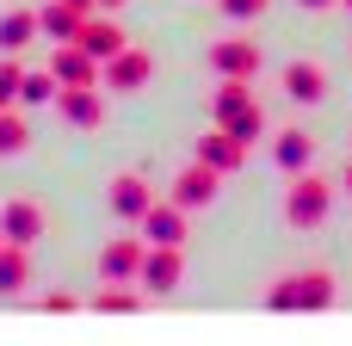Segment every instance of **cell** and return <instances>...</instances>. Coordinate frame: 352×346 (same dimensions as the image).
I'll return each instance as SVG.
<instances>
[{
	"mask_svg": "<svg viewBox=\"0 0 352 346\" xmlns=\"http://www.w3.org/2000/svg\"><path fill=\"white\" fill-rule=\"evenodd\" d=\"M334 303V279L328 272H291L272 285V310H322Z\"/></svg>",
	"mask_w": 352,
	"mask_h": 346,
	"instance_id": "cell-1",
	"label": "cell"
},
{
	"mask_svg": "<svg viewBox=\"0 0 352 346\" xmlns=\"http://www.w3.org/2000/svg\"><path fill=\"white\" fill-rule=\"evenodd\" d=\"M37 235H43V210L37 204H6L0 210V241L6 248H31Z\"/></svg>",
	"mask_w": 352,
	"mask_h": 346,
	"instance_id": "cell-2",
	"label": "cell"
},
{
	"mask_svg": "<svg viewBox=\"0 0 352 346\" xmlns=\"http://www.w3.org/2000/svg\"><path fill=\"white\" fill-rule=\"evenodd\" d=\"M328 210V186L322 180H297L291 186V223H322Z\"/></svg>",
	"mask_w": 352,
	"mask_h": 346,
	"instance_id": "cell-3",
	"label": "cell"
},
{
	"mask_svg": "<svg viewBox=\"0 0 352 346\" xmlns=\"http://www.w3.org/2000/svg\"><path fill=\"white\" fill-rule=\"evenodd\" d=\"M217 68L241 80V74H254V68H260V50H254V43H241V37H229V43H217Z\"/></svg>",
	"mask_w": 352,
	"mask_h": 346,
	"instance_id": "cell-4",
	"label": "cell"
},
{
	"mask_svg": "<svg viewBox=\"0 0 352 346\" xmlns=\"http://www.w3.org/2000/svg\"><path fill=\"white\" fill-rule=\"evenodd\" d=\"M179 204L186 210H198V204H210V192H217V167H192V173H179Z\"/></svg>",
	"mask_w": 352,
	"mask_h": 346,
	"instance_id": "cell-5",
	"label": "cell"
},
{
	"mask_svg": "<svg viewBox=\"0 0 352 346\" xmlns=\"http://www.w3.org/2000/svg\"><path fill=\"white\" fill-rule=\"evenodd\" d=\"M142 285H148V291H173V285H179V254H173V248L148 254V260H142Z\"/></svg>",
	"mask_w": 352,
	"mask_h": 346,
	"instance_id": "cell-6",
	"label": "cell"
},
{
	"mask_svg": "<svg viewBox=\"0 0 352 346\" xmlns=\"http://www.w3.org/2000/svg\"><path fill=\"white\" fill-rule=\"evenodd\" d=\"M62 99V118L68 124H99V93L93 87H68V93H56Z\"/></svg>",
	"mask_w": 352,
	"mask_h": 346,
	"instance_id": "cell-7",
	"label": "cell"
},
{
	"mask_svg": "<svg viewBox=\"0 0 352 346\" xmlns=\"http://www.w3.org/2000/svg\"><path fill=\"white\" fill-rule=\"evenodd\" d=\"M111 210H118V217H148V192H142L136 173H124V180L111 186Z\"/></svg>",
	"mask_w": 352,
	"mask_h": 346,
	"instance_id": "cell-8",
	"label": "cell"
},
{
	"mask_svg": "<svg viewBox=\"0 0 352 346\" xmlns=\"http://www.w3.org/2000/svg\"><path fill=\"white\" fill-rule=\"evenodd\" d=\"M142 229L155 235V248H179V235H186V223H179V210H161V204H148V217H142Z\"/></svg>",
	"mask_w": 352,
	"mask_h": 346,
	"instance_id": "cell-9",
	"label": "cell"
},
{
	"mask_svg": "<svg viewBox=\"0 0 352 346\" xmlns=\"http://www.w3.org/2000/svg\"><path fill=\"white\" fill-rule=\"evenodd\" d=\"M285 87H291V99H322V93H328V74H322L316 62H297V68L285 74Z\"/></svg>",
	"mask_w": 352,
	"mask_h": 346,
	"instance_id": "cell-10",
	"label": "cell"
},
{
	"mask_svg": "<svg viewBox=\"0 0 352 346\" xmlns=\"http://www.w3.org/2000/svg\"><path fill=\"white\" fill-rule=\"evenodd\" d=\"M25 279H31V266H25V248H6V241H0V297L25 291Z\"/></svg>",
	"mask_w": 352,
	"mask_h": 346,
	"instance_id": "cell-11",
	"label": "cell"
},
{
	"mask_svg": "<svg viewBox=\"0 0 352 346\" xmlns=\"http://www.w3.org/2000/svg\"><path fill=\"white\" fill-rule=\"evenodd\" d=\"M80 50L87 56H118L124 50V31L118 25H80Z\"/></svg>",
	"mask_w": 352,
	"mask_h": 346,
	"instance_id": "cell-12",
	"label": "cell"
},
{
	"mask_svg": "<svg viewBox=\"0 0 352 346\" xmlns=\"http://www.w3.org/2000/svg\"><path fill=\"white\" fill-rule=\"evenodd\" d=\"M142 80H148V56L118 50V62H111V87H142Z\"/></svg>",
	"mask_w": 352,
	"mask_h": 346,
	"instance_id": "cell-13",
	"label": "cell"
},
{
	"mask_svg": "<svg viewBox=\"0 0 352 346\" xmlns=\"http://www.w3.org/2000/svg\"><path fill=\"white\" fill-rule=\"evenodd\" d=\"M56 80H68V87H93L87 50H62V56H56Z\"/></svg>",
	"mask_w": 352,
	"mask_h": 346,
	"instance_id": "cell-14",
	"label": "cell"
},
{
	"mask_svg": "<svg viewBox=\"0 0 352 346\" xmlns=\"http://www.w3.org/2000/svg\"><path fill=\"white\" fill-rule=\"evenodd\" d=\"M37 25H43L50 37H80V19H74V6H43V12H37Z\"/></svg>",
	"mask_w": 352,
	"mask_h": 346,
	"instance_id": "cell-15",
	"label": "cell"
},
{
	"mask_svg": "<svg viewBox=\"0 0 352 346\" xmlns=\"http://www.w3.org/2000/svg\"><path fill=\"white\" fill-rule=\"evenodd\" d=\"M235 161H241V142H235V136H210V142H204V167L229 173Z\"/></svg>",
	"mask_w": 352,
	"mask_h": 346,
	"instance_id": "cell-16",
	"label": "cell"
},
{
	"mask_svg": "<svg viewBox=\"0 0 352 346\" xmlns=\"http://www.w3.org/2000/svg\"><path fill=\"white\" fill-rule=\"evenodd\" d=\"M31 31H37V12H12V19H0V50H19Z\"/></svg>",
	"mask_w": 352,
	"mask_h": 346,
	"instance_id": "cell-17",
	"label": "cell"
},
{
	"mask_svg": "<svg viewBox=\"0 0 352 346\" xmlns=\"http://www.w3.org/2000/svg\"><path fill=\"white\" fill-rule=\"evenodd\" d=\"M31 142V130H25V118H12L6 105H0V155H19Z\"/></svg>",
	"mask_w": 352,
	"mask_h": 346,
	"instance_id": "cell-18",
	"label": "cell"
},
{
	"mask_svg": "<svg viewBox=\"0 0 352 346\" xmlns=\"http://www.w3.org/2000/svg\"><path fill=\"white\" fill-rule=\"evenodd\" d=\"M19 99H25V105H43V99H56V74H25Z\"/></svg>",
	"mask_w": 352,
	"mask_h": 346,
	"instance_id": "cell-19",
	"label": "cell"
},
{
	"mask_svg": "<svg viewBox=\"0 0 352 346\" xmlns=\"http://www.w3.org/2000/svg\"><path fill=\"white\" fill-rule=\"evenodd\" d=\"M278 161H285V167H303V161H309V136H297V130L278 136Z\"/></svg>",
	"mask_w": 352,
	"mask_h": 346,
	"instance_id": "cell-20",
	"label": "cell"
},
{
	"mask_svg": "<svg viewBox=\"0 0 352 346\" xmlns=\"http://www.w3.org/2000/svg\"><path fill=\"white\" fill-rule=\"evenodd\" d=\"M19 87H25V68H19V62H0V105H12Z\"/></svg>",
	"mask_w": 352,
	"mask_h": 346,
	"instance_id": "cell-21",
	"label": "cell"
},
{
	"mask_svg": "<svg viewBox=\"0 0 352 346\" xmlns=\"http://www.w3.org/2000/svg\"><path fill=\"white\" fill-rule=\"evenodd\" d=\"M130 266H136V248H130V241L105 248V272H130Z\"/></svg>",
	"mask_w": 352,
	"mask_h": 346,
	"instance_id": "cell-22",
	"label": "cell"
},
{
	"mask_svg": "<svg viewBox=\"0 0 352 346\" xmlns=\"http://www.w3.org/2000/svg\"><path fill=\"white\" fill-rule=\"evenodd\" d=\"M99 310H136V297H130V291H105V297H99Z\"/></svg>",
	"mask_w": 352,
	"mask_h": 346,
	"instance_id": "cell-23",
	"label": "cell"
},
{
	"mask_svg": "<svg viewBox=\"0 0 352 346\" xmlns=\"http://www.w3.org/2000/svg\"><path fill=\"white\" fill-rule=\"evenodd\" d=\"M223 6H229V12H235V19H248V12H260V6H266V0H223Z\"/></svg>",
	"mask_w": 352,
	"mask_h": 346,
	"instance_id": "cell-24",
	"label": "cell"
},
{
	"mask_svg": "<svg viewBox=\"0 0 352 346\" xmlns=\"http://www.w3.org/2000/svg\"><path fill=\"white\" fill-rule=\"evenodd\" d=\"M346 186H352V167H346Z\"/></svg>",
	"mask_w": 352,
	"mask_h": 346,
	"instance_id": "cell-25",
	"label": "cell"
},
{
	"mask_svg": "<svg viewBox=\"0 0 352 346\" xmlns=\"http://www.w3.org/2000/svg\"><path fill=\"white\" fill-rule=\"evenodd\" d=\"M309 6H322V0H309Z\"/></svg>",
	"mask_w": 352,
	"mask_h": 346,
	"instance_id": "cell-26",
	"label": "cell"
},
{
	"mask_svg": "<svg viewBox=\"0 0 352 346\" xmlns=\"http://www.w3.org/2000/svg\"><path fill=\"white\" fill-rule=\"evenodd\" d=\"M105 6H118V0H105Z\"/></svg>",
	"mask_w": 352,
	"mask_h": 346,
	"instance_id": "cell-27",
	"label": "cell"
}]
</instances>
